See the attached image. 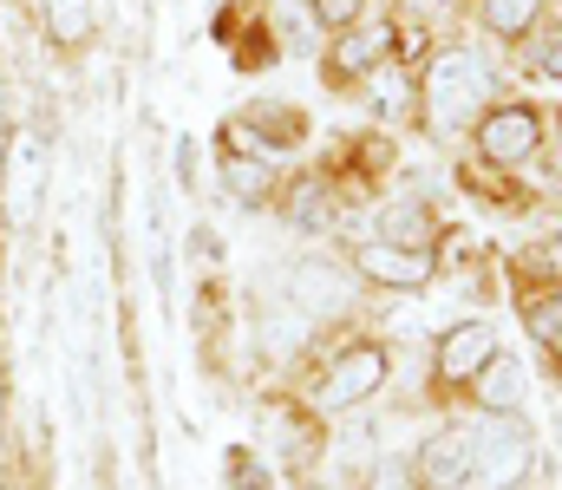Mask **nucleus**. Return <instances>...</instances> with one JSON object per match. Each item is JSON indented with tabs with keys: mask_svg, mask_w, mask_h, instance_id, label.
<instances>
[{
	"mask_svg": "<svg viewBox=\"0 0 562 490\" xmlns=\"http://www.w3.org/2000/svg\"><path fill=\"white\" fill-rule=\"evenodd\" d=\"M491 353H497V327L491 321H458L445 340H438L431 373H438L445 386H464V379H477V373L491 366Z\"/></svg>",
	"mask_w": 562,
	"mask_h": 490,
	"instance_id": "nucleus-10",
	"label": "nucleus"
},
{
	"mask_svg": "<svg viewBox=\"0 0 562 490\" xmlns=\"http://www.w3.org/2000/svg\"><path fill=\"white\" fill-rule=\"evenodd\" d=\"M307 138V118L281 99H249L229 125H223V151H256V158H276V151H294Z\"/></svg>",
	"mask_w": 562,
	"mask_h": 490,
	"instance_id": "nucleus-4",
	"label": "nucleus"
},
{
	"mask_svg": "<svg viewBox=\"0 0 562 490\" xmlns=\"http://www.w3.org/2000/svg\"><path fill=\"white\" fill-rule=\"evenodd\" d=\"M307 13H314L327 33H347V26L367 13V0H307Z\"/></svg>",
	"mask_w": 562,
	"mask_h": 490,
	"instance_id": "nucleus-20",
	"label": "nucleus"
},
{
	"mask_svg": "<svg viewBox=\"0 0 562 490\" xmlns=\"http://www.w3.org/2000/svg\"><path fill=\"white\" fill-rule=\"evenodd\" d=\"M491 92H497V72L484 66L477 46H458V39L431 53V66H425V79H419L425 118H431L438 138H451L458 125L484 118V112H491Z\"/></svg>",
	"mask_w": 562,
	"mask_h": 490,
	"instance_id": "nucleus-1",
	"label": "nucleus"
},
{
	"mask_svg": "<svg viewBox=\"0 0 562 490\" xmlns=\"http://www.w3.org/2000/svg\"><path fill=\"white\" fill-rule=\"evenodd\" d=\"M419 478L425 490H464L471 485V432L464 425H438L419 445Z\"/></svg>",
	"mask_w": 562,
	"mask_h": 490,
	"instance_id": "nucleus-12",
	"label": "nucleus"
},
{
	"mask_svg": "<svg viewBox=\"0 0 562 490\" xmlns=\"http://www.w3.org/2000/svg\"><path fill=\"white\" fill-rule=\"evenodd\" d=\"M477 386H484V412H517L524 406V366L504 360V353H491V366L477 373Z\"/></svg>",
	"mask_w": 562,
	"mask_h": 490,
	"instance_id": "nucleus-15",
	"label": "nucleus"
},
{
	"mask_svg": "<svg viewBox=\"0 0 562 490\" xmlns=\"http://www.w3.org/2000/svg\"><path fill=\"white\" fill-rule=\"evenodd\" d=\"M524 321H530V333H537V346L557 360V353H562V295H543V301H530V308H524Z\"/></svg>",
	"mask_w": 562,
	"mask_h": 490,
	"instance_id": "nucleus-19",
	"label": "nucleus"
},
{
	"mask_svg": "<svg viewBox=\"0 0 562 490\" xmlns=\"http://www.w3.org/2000/svg\"><path fill=\"white\" fill-rule=\"evenodd\" d=\"M393 53H400V26H393V20H353L347 33H334L321 72H327L334 86H347V79H367L373 66H386Z\"/></svg>",
	"mask_w": 562,
	"mask_h": 490,
	"instance_id": "nucleus-6",
	"label": "nucleus"
},
{
	"mask_svg": "<svg viewBox=\"0 0 562 490\" xmlns=\"http://www.w3.org/2000/svg\"><path fill=\"white\" fill-rule=\"evenodd\" d=\"M46 39L53 46H86L92 39V0H40Z\"/></svg>",
	"mask_w": 562,
	"mask_h": 490,
	"instance_id": "nucleus-14",
	"label": "nucleus"
},
{
	"mask_svg": "<svg viewBox=\"0 0 562 490\" xmlns=\"http://www.w3.org/2000/svg\"><path fill=\"white\" fill-rule=\"evenodd\" d=\"M464 432H471V485L464 490H517L530 478V432L510 412H484Z\"/></svg>",
	"mask_w": 562,
	"mask_h": 490,
	"instance_id": "nucleus-2",
	"label": "nucleus"
},
{
	"mask_svg": "<svg viewBox=\"0 0 562 490\" xmlns=\"http://www.w3.org/2000/svg\"><path fill=\"white\" fill-rule=\"evenodd\" d=\"M431 249H400V242H360L353 249V275L360 282H373V288H425L431 282Z\"/></svg>",
	"mask_w": 562,
	"mask_h": 490,
	"instance_id": "nucleus-9",
	"label": "nucleus"
},
{
	"mask_svg": "<svg viewBox=\"0 0 562 490\" xmlns=\"http://www.w3.org/2000/svg\"><path fill=\"white\" fill-rule=\"evenodd\" d=\"M524 262H530L537 275H562V236H543V242H537Z\"/></svg>",
	"mask_w": 562,
	"mask_h": 490,
	"instance_id": "nucleus-21",
	"label": "nucleus"
},
{
	"mask_svg": "<svg viewBox=\"0 0 562 490\" xmlns=\"http://www.w3.org/2000/svg\"><path fill=\"white\" fill-rule=\"evenodd\" d=\"M177 183H183V190L196 183V151H190V138H177Z\"/></svg>",
	"mask_w": 562,
	"mask_h": 490,
	"instance_id": "nucleus-23",
	"label": "nucleus"
},
{
	"mask_svg": "<svg viewBox=\"0 0 562 490\" xmlns=\"http://www.w3.org/2000/svg\"><path fill=\"white\" fill-rule=\"evenodd\" d=\"M557 183H562V151H557Z\"/></svg>",
	"mask_w": 562,
	"mask_h": 490,
	"instance_id": "nucleus-24",
	"label": "nucleus"
},
{
	"mask_svg": "<svg viewBox=\"0 0 562 490\" xmlns=\"http://www.w3.org/2000/svg\"><path fill=\"white\" fill-rule=\"evenodd\" d=\"M386 373H393V360H386V346H380V340L340 346V353L327 360V373H321L314 406H321V412H353V406H367V399L386 386Z\"/></svg>",
	"mask_w": 562,
	"mask_h": 490,
	"instance_id": "nucleus-3",
	"label": "nucleus"
},
{
	"mask_svg": "<svg viewBox=\"0 0 562 490\" xmlns=\"http://www.w3.org/2000/svg\"><path fill=\"white\" fill-rule=\"evenodd\" d=\"M301 340H307V321H301L294 308H262V353L288 360V353H294Z\"/></svg>",
	"mask_w": 562,
	"mask_h": 490,
	"instance_id": "nucleus-18",
	"label": "nucleus"
},
{
	"mask_svg": "<svg viewBox=\"0 0 562 490\" xmlns=\"http://www.w3.org/2000/svg\"><path fill=\"white\" fill-rule=\"evenodd\" d=\"M216 183H223V196L236 209H269L281 190V170H276V158H256V151H223Z\"/></svg>",
	"mask_w": 562,
	"mask_h": 490,
	"instance_id": "nucleus-11",
	"label": "nucleus"
},
{
	"mask_svg": "<svg viewBox=\"0 0 562 490\" xmlns=\"http://www.w3.org/2000/svg\"><path fill=\"white\" fill-rule=\"evenodd\" d=\"M40 190H46V138L40 132H13L7 145V170H0V203H7V223H33L40 216Z\"/></svg>",
	"mask_w": 562,
	"mask_h": 490,
	"instance_id": "nucleus-8",
	"label": "nucleus"
},
{
	"mask_svg": "<svg viewBox=\"0 0 562 490\" xmlns=\"http://www.w3.org/2000/svg\"><path fill=\"white\" fill-rule=\"evenodd\" d=\"M537 145H543V118H537V105H491L484 118H477V158L497 163V170H524V163L537 158Z\"/></svg>",
	"mask_w": 562,
	"mask_h": 490,
	"instance_id": "nucleus-5",
	"label": "nucleus"
},
{
	"mask_svg": "<svg viewBox=\"0 0 562 490\" xmlns=\"http://www.w3.org/2000/svg\"><path fill=\"white\" fill-rule=\"evenodd\" d=\"M288 308L307 315V321L347 315V308H353V282H347V269L327 262V255H301V262L288 269Z\"/></svg>",
	"mask_w": 562,
	"mask_h": 490,
	"instance_id": "nucleus-7",
	"label": "nucleus"
},
{
	"mask_svg": "<svg viewBox=\"0 0 562 490\" xmlns=\"http://www.w3.org/2000/svg\"><path fill=\"white\" fill-rule=\"evenodd\" d=\"M438 236V216L425 203H386L380 209V242H400V249H431Z\"/></svg>",
	"mask_w": 562,
	"mask_h": 490,
	"instance_id": "nucleus-13",
	"label": "nucleus"
},
{
	"mask_svg": "<svg viewBox=\"0 0 562 490\" xmlns=\"http://www.w3.org/2000/svg\"><path fill=\"white\" fill-rule=\"evenodd\" d=\"M537 13H543V0H477V20H484L497 39L530 33V26H537Z\"/></svg>",
	"mask_w": 562,
	"mask_h": 490,
	"instance_id": "nucleus-16",
	"label": "nucleus"
},
{
	"mask_svg": "<svg viewBox=\"0 0 562 490\" xmlns=\"http://www.w3.org/2000/svg\"><path fill=\"white\" fill-rule=\"evenodd\" d=\"M537 72L562 79V33H543V39H537Z\"/></svg>",
	"mask_w": 562,
	"mask_h": 490,
	"instance_id": "nucleus-22",
	"label": "nucleus"
},
{
	"mask_svg": "<svg viewBox=\"0 0 562 490\" xmlns=\"http://www.w3.org/2000/svg\"><path fill=\"white\" fill-rule=\"evenodd\" d=\"M223 485L229 490H276V471L262 465L256 445H229V458H223Z\"/></svg>",
	"mask_w": 562,
	"mask_h": 490,
	"instance_id": "nucleus-17",
	"label": "nucleus"
}]
</instances>
